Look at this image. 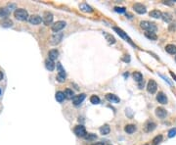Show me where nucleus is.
I'll return each mask as SVG.
<instances>
[{
  "label": "nucleus",
  "instance_id": "obj_27",
  "mask_svg": "<svg viewBox=\"0 0 176 145\" xmlns=\"http://www.w3.org/2000/svg\"><path fill=\"white\" fill-rule=\"evenodd\" d=\"M145 36L148 37L149 39H151V40H156V38H157V36H156V34L155 33H148V31H146L145 33Z\"/></svg>",
  "mask_w": 176,
  "mask_h": 145
},
{
  "label": "nucleus",
  "instance_id": "obj_38",
  "mask_svg": "<svg viewBox=\"0 0 176 145\" xmlns=\"http://www.w3.org/2000/svg\"><path fill=\"white\" fill-rule=\"evenodd\" d=\"M170 75H171V77H173V78H174V79H175V80H176V76H175V75H174L173 72H170Z\"/></svg>",
  "mask_w": 176,
  "mask_h": 145
},
{
  "label": "nucleus",
  "instance_id": "obj_10",
  "mask_svg": "<svg viewBox=\"0 0 176 145\" xmlns=\"http://www.w3.org/2000/svg\"><path fill=\"white\" fill-rule=\"evenodd\" d=\"M84 99H85V94L82 93V94H79V95H76V96H73V102L75 106H77V105L82 103Z\"/></svg>",
  "mask_w": 176,
  "mask_h": 145
},
{
  "label": "nucleus",
  "instance_id": "obj_22",
  "mask_svg": "<svg viewBox=\"0 0 176 145\" xmlns=\"http://www.w3.org/2000/svg\"><path fill=\"white\" fill-rule=\"evenodd\" d=\"M10 14V11L6 8H0V18H4L6 19Z\"/></svg>",
  "mask_w": 176,
  "mask_h": 145
},
{
  "label": "nucleus",
  "instance_id": "obj_16",
  "mask_svg": "<svg viewBox=\"0 0 176 145\" xmlns=\"http://www.w3.org/2000/svg\"><path fill=\"white\" fill-rule=\"evenodd\" d=\"M0 25L2 27H4V28H10V27L13 26V22L8 18H6V19H3L0 21Z\"/></svg>",
  "mask_w": 176,
  "mask_h": 145
},
{
  "label": "nucleus",
  "instance_id": "obj_39",
  "mask_svg": "<svg viewBox=\"0 0 176 145\" xmlns=\"http://www.w3.org/2000/svg\"><path fill=\"white\" fill-rule=\"evenodd\" d=\"M93 145H104L102 143V142H98V143H95V144H93Z\"/></svg>",
  "mask_w": 176,
  "mask_h": 145
},
{
  "label": "nucleus",
  "instance_id": "obj_34",
  "mask_svg": "<svg viewBox=\"0 0 176 145\" xmlns=\"http://www.w3.org/2000/svg\"><path fill=\"white\" fill-rule=\"evenodd\" d=\"M65 78H66V76H63V75H58L57 76V80L60 82H65Z\"/></svg>",
  "mask_w": 176,
  "mask_h": 145
},
{
  "label": "nucleus",
  "instance_id": "obj_19",
  "mask_svg": "<svg viewBox=\"0 0 176 145\" xmlns=\"http://www.w3.org/2000/svg\"><path fill=\"white\" fill-rule=\"evenodd\" d=\"M49 58L50 60H52L54 61L55 59H57V57L59 56V52L58 50H56V49H53V50H51V51H49V54H48Z\"/></svg>",
  "mask_w": 176,
  "mask_h": 145
},
{
  "label": "nucleus",
  "instance_id": "obj_21",
  "mask_svg": "<svg viewBox=\"0 0 176 145\" xmlns=\"http://www.w3.org/2000/svg\"><path fill=\"white\" fill-rule=\"evenodd\" d=\"M124 131H125V132H127V133L131 134V133H133L134 131H136V126H134V125H127V126H125V128H124Z\"/></svg>",
  "mask_w": 176,
  "mask_h": 145
},
{
  "label": "nucleus",
  "instance_id": "obj_14",
  "mask_svg": "<svg viewBox=\"0 0 176 145\" xmlns=\"http://www.w3.org/2000/svg\"><path fill=\"white\" fill-rule=\"evenodd\" d=\"M106 98H107L110 102H112V103H118V102L120 101V100H119V98H118L117 95H115V94H111V93L107 94V95H106Z\"/></svg>",
  "mask_w": 176,
  "mask_h": 145
},
{
  "label": "nucleus",
  "instance_id": "obj_11",
  "mask_svg": "<svg viewBox=\"0 0 176 145\" xmlns=\"http://www.w3.org/2000/svg\"><path fill=\"white\" fill-rule=\"evenodd\" d=\"M166 115H167V112L164 108H161V107H159V108H156V116L159 117V118H161V119H163V118H165Z\"/></svg>",
  "mask_w": 176,
  "mask_h": 145
},
{
  "label": "nucleus",
  "instance_id": "obj_1",
  "mask_svg": "<svg viewBox=\"0 0 176 145\" xmlns=\"http://www.w3.org/2000/svg\"><path fill=\"white\" fill-rule=\"evenodd\" d=\"M140 27L143 29H145L148 33H155L156 30V26L155 23H152L149 21H142L140 23Z\"/></svg>",
  "mask_w": 176,
  "mask_h": 145
},
{
  "label": "nucleus",
  "instance_id": "obj_40",
  "mask_svg": "<svg viewBox=\"0 0 176 145\" xmlns=\"http://www.w3.org/2000/svg\"><path fill=\"white\" fill-rule=\"evenodd\" d=\"M0 94H1V89H0Z\"/></svg>",
  "mask_w": 176,
  "mask_h": 145
},
{
  "label": "nucleus",
  "instance_id": "obj_6",
  "mask_svg": "<svg viewBox=\"0 0 176 145\" xmlns=\"http://www.w3.org/2000/svg\"><path fill=\"white\" fill-rule=\"evenodd\" d=\"M74 133L77 136L80 137H85V135L87 134L86 133V130L83 126H76L74 127Z\"/></svg>",
  "mask_w": 176,
  "mask_h": 145
},
{
  "label": "nucleus",
  "instance_id": "obj_17",
  "mask_svg": "<svg viewBox=\"0 0 176 145\" xmlns=\"http://www.w3.org/2000/svg\"><path fill=\"white\" fill-rule=\"evenodd\" d=\"M45 67H46V69L48 71H54V69H55V63H54V61L50 60V59H47L45 61Z\"/></svg>",
  "mask_w": 176,
  "mask_h": 145
},
{
  "label": "nucleus",
  "instance_id": "obj_25",
  "mask_svg": "<svg viewBox=\"0 0 176 145\" xmlns=\"http://www.w3.org/2000/svg\"><path fill=\"white\" fill-rule=\"evenodd\" d=\"M65 98H66V96H65L64 92L58 91L57 93H56V100H57L58 102H63Z\"/></svg>",
  "mask_w": 176,
  "mask_h": 145
},
{
  "label": "nucleus",
  "instance_id": "obj_33",
  "mask_svg": "<svg viewBox=\"0 0 176 145\" xmlns=\"http://www.w3.org/2000/svg\"><path fill=\"white\" fill-rule=\"evenodd\" d=\"M95 138H96V135H95V134H92V133L86 134V135H85V139H87V140H93V139H95Z\"/></svg>",
  "mask_w": 176,
  "mask_h": 145
},
{
  "label": "nucleus",
  "instance_id": "obj_20",
  "mask_svg": "<svg viewBox=\"0 0 176 145\" xmlns=\"http://www.w3.org/2000/svg\"><path fill=\"white\" fill-rule=\"evenodd\" d=\"M150 17H153V18H155V19H159V18H161V11H159V10H153L150 12Z\"/></svg>",
  "mask_w": 176,
  "mask_h": 145
},
{
  "label": "nucleus",
  "instance_id": "obj_42",
  "mask_svg": "<svg viewBox=\"0 0 176 145\" xmlns=\"http://www.w3.org/2000/svg\"><path fill=\"white\" fill-rule=\"evenodd\" d=\"M145 145H149V144H145Z\"/></svg>",
  "mask_w": 176,
  "mask_h": 145
},
{
  "label": "nucleus",
  "instance_id": "obj_29",
  "mask_svg": "<svg viewBox=\"0 0 176 145\" xmlns=\"http://www.w3.org/2000/svg\"><path fill=\"white\" fill-rule=\"evenodd\" d=\"M161 141H162V135H156V137H154L152 142H153V145H157Z\"/></svg>",
  "mask_w": 176,
  "mask_h": 145
},
{
  "label": "nucleus",
  "instance_id": "obj_15",
  "mask_svg": "<svg viewBox=\"0 0 176 145\" xmlns=\"http://www.w3.org/2000/svg\"><path fill=\"white\" fill-rule=\"evenodd\" d=\"M113 29H115V30H116V31H117V34H119V35H120V36H121L122 38L126 39L127 41H129L130 43H132V42H131V40H130V38H129V37L127 36V34H125V33H124V31H123L122 29H118V28H113Z\"/></svg>",
  "mask_w": 176,
  "mask_h": 145
},
{
  "label": "nucleus",
  "instance_id": "obj_37",
  "mask_svg": "<svg viewBox=\"0 0 176 145\" xmlns=\"http://www.w3.org/2000/svg\"><path fill=\"white\" fill-rule=\"evenodd\" d=\"M2 79H3V74L0 71V80H2Z\"/></svg>",
  "mask_w": 176,
  "mask_h": 145
},
{
  "label": "nucleus",
  "instance_id": "obj_30",
  "mask_svg": "<svg viewBox=\"0 0 176 145\" xmlns=\"http://www.w3.org/2000/svg\"><path fill=\"white\" fill-rule=\"evenodd\" d=\"M90 101L93 104H99L100 103V98L98 96H96V95H92V96L90 97Z\"/></svg>",
  "mask_w": 176,
  "mask_h": 145
},
{
  "label": "nucleus",
  "instance_id": "obj_2",
  "mask_svg": "<svg viewBox=\"0 0 176 145\" xmlns=\"http://www.w3.org/2000/svg\"><path fill=\"white\" fill-rule=\"evenodd\" d=\"M14 16L15 18L19 21H25L29 17V13L24 9H17L14 12Z\"/></svg>",
  "mask_w": 176,
  "mask_h": 145
},
{
  "label": "nucleus",
  "instance_id": "obj_36",
  "mask_svg": "<svg viewBox=\"0 0 176 145\" xmlns=\"http://www.w3.org/2000/svg\"><path fill=\"white\" fill-rule=\"evenodd\" d=\"M107 39H109V41H110L111 43H115V42H116L115 38H113L112 36H111V35H107Z\"/></svg>",
  "mask_w": 176,
  "mask_h": 145
},
{
  "label": "nucleus",
  "instance_id": "obj_9",
  "mask_svg": "<svg viewBox=\"0 0 176 145\" xmlns=\"http://www.w3.org/2000/svg\"><path fill=\"white\" fill-rule=\"evenodd\" d=\"M133 9L135 10V12H137L138 14H145L146 13V7L143 4L140 3H136V4L133 5Z\"/></svg>",
  "mask_w": 176,
  "mask_h": 145
},
{
  "label": "nucleus",
  "instance_id": "obj_18",
  "mask_svg": "<svg viewBox=\"0 0 176 145\" xmlns=\"http://www.w3.org/2000/svg\"><path fill=\"white\" fill-rule=\"evenodd\" d=\"M165 50H166V52L169 54H172V55L176 54V46L175 45H173V44H168V45H166Z\"/></svg>",
  "mask_w": 176,
  "mask_h": 145
},
{
  "label": "nucleus",
  "instance_id": "obj_32",
  "mask_svg": "<svg viewBox=\"0 0 176 145\" xmlns=\"http://www.w3.org/2000/svg\"><path fill=\"white\" fill-rule=\"evenodd\" d=\"M176 135V127H173V128H171L170 131H168V137H173V136Z\"/></svg>",
  "mask_w": 176,
  "mask_h": 145
},
{
  "label": "nucleus",
  "instance_id": "obj_35",
  "mask_svg": "<svg viewBox=\"0 0 176 145\" xmlns=\"http://www.w3.org/2000/svg\"><path fill=\"white\" fill-rule=\"evenodd\" d=\"M115 9H116V11L118 12V13H124V12H125V8H123V7H120V8H119V7H116Z\"/></svg>",
  "mask_w": 176,
  "mask_h": 145
},
{
  "label": "nucleus",
  "instance_id": "obj_4",
  "mask_svg": "<svg viewBox=\"0 0 176 145\" xmlns=\"http://www.w3.org/2000/svg\"><path fill=\"white\" fill-rule=\"evenodd\" d=\"M156 89H157V84H156V82L154 80V79H151V80H149L148 82V84H147V90L152 93V94H154V93H156Z\"/></svg>",
  "mask_w": 176,
  "mask_h": 145
},
{
  "label": "nucleus",
  "instance_id": "obj_8",
  "mask_svg": "<svg viewBox=\"0 0 176 145\" xmlns=\"http://www.w3.org/2000/svg\"><path fill=\"white\" fill-rule=\"evenodd\" d=\"M29 22L31 25H39L42 22V18L38 15H32L29 18Z\"/></svg>",
  "mask_w": 176,
  "mask_h": 145
},
{
  "label": "nucleus",
  "instance_id": "obj_23",
  "mask_svg": "<svg viewBox=\"0 0 176 145\" xmlns=\"http://www.w3.org/2000/svg\"><path fill=\"white\" fill-rule=\"evenodd\" d=\"M133 78H134L137 82H143V76H142L141 72H135L133 74Z\"/></svg>",
  "mask_w": 176,
  "mask_h": 145
},
{
  "label": "nucleus",
  "instance_id": "obj_5",
  "mask_svg": "<svg viewBox=\"0 0 176 145\" xmlns=\"http://www.w3.org/2000/svg\"><path fill=\"white\" fill-rule=\"evenodd\" d=\"M42 22L44 23L45 26H49L53 22V15L50 12H45L43 15V18H42Z\"/></svg>",
  "mask_w": 176,
  "mask_h": 145
},
{
  "label": "nucleus",
  "instance_id": "obj_26",
  "mask_svg": "<svg viewBox=\"0 0 176 145\" xmlns=\"http://www.w3.org/2000/svg\"><path fill=\"white\" fill-rule=\"evenodd\" d=\"M111 131V128H110V126H108V125H105L104 126H102L101 128H100V132L104 134V135H106V134H109V132Z\"/></svg>",
  "mask_w": 176,
  "mask_h": 145
},
{
  "label": "nucleus",
  "instance_id": "obj_13",
  "mask_svg": "<svg viewBox=\"0 0 176 145\" xmlns=\"http://www.w3.org/2000/svg\"><path fill=\"white\" fill-rule=\"evenodd\" d=\"M156 100L161 104H166L167 103V97L163 92H159L156 95Z\"/></svg>",
  "mask_w": 176,
  "mask_h": 145
},
{
  "label": "nucleus",
  "instance_id": "obj_7",
  "mask_svg": "<svg viewBox=\"0 0 176 145\" xmlns=\"http://www.w3.org/2000/svg\"><path fill=\"white\" fill-rule=\"evenodd\" d=\"M63 38V34L62 33H57V34H55L51 37V44H53V45H56V44H58L61 42V40Z\"/></svg>",
  "mask_w": 176,
  "mask_h": 145
},
{
  "label": "nucleus",
  "instance_id": "obj_28",
  "mask_svg": "<svg viewBox=\"0 0 176 145\" xmlns=\"http://www.w3.org/2000/svg\"><path fill=\"white\" fill-rule=\"evenodd\" d=\"M64 94H65V96H66V98H68V99H72V98H73V90H71V89H68V88H67L66 90H65V92H64Z\"/></svg>",
  "mask_w": 176,
  "mask_h": 145
},
{
  "label": "nucleus",
  "instance_id": "obj_12",
  "mask_svg": "<svg viewBox=\"0 0 176 145\" xmlns=\"http://www.w3.org/2000/svg\"><path fill=\"white\" fill-rule=\"evenodd\" d=\"M156 125L154 122H147L145 126H144V131H146V132H151V131H153L156 128Z\"/></svg>",
  "mask_w": 176,
  "mask_h": 145
},
{
  "label": "nucleus",
  "instance_id": "obj_24",
  "mask_svg": "<svg viewBox=\"0 0 176 145\" xmlns=\"http://www.w3.org/2000/svg\"><path fill=\"white\" fill-rule=\"evenodd\" d=\"M80 10L83 11V12H92V8L90 7V6H88L86 3H82V4H80Z\"/></svg>",
  "mask_w": 176,
  "mask_h": 145
},
{
  "label": "nucleus",
  "instance_id": "obj_31",
  "mask_svg": "<svg viewBox=\"0 0 176 145\" xmlns=\"http://www.w3.org/2000/svg\"><path fill=\"white\" fill-rule=\"evenodd\" d=\"M161 17H163L162 19H163V21H165V22H169L171 20V15L168 14V13H164V14L161 15Z\"/></svg>",
  "mask_w": 176,
  "mask_h": 145
},
{
  "label": "nucleus",
  "instance_id": "obj_3",
  "mask_svg": "<svg viewBox=\"0 0 176 145\" xmlns=\"http://www.w3.org/2000/svg\"><path fill=\"white\" fill-rule=\"evenodd\" d=\"M66 27V22H64V21H58V22H56V23H54L52 25V30H53L54 33H58L60 30H62Z\"/></svg>",
  "mask_w": 176,
  "mask_h": 145
},
{
  "label": "nucleus",
  "instance_id": "obj_41",
  "mask_svg": "<svg viewBox=\"0 0 176 145\" xmlns=\"http://www.w3.org/2000/svg\"><path fill=\"white\" fill-rule=\"evenodd\" d=\"M175 61H176V56H175Z\"/></svg>",
  "mask_w": 176,
  "mask_h": 145
}]
</instances>
